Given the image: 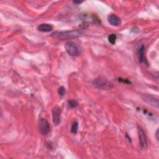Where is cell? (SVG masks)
<instances>
[{"mask_svg": "<svg viewBox=\"0 0 159 159\" xmlns=\"http://www.w3.org/2000/svg\"><path fill=\"white\" fill-rule=\"evenodd\" d=\"M108 22L113 26H119L121 24V19L115 14L109 15L108 18Z\"/></svg>", "mask_w": 159, "mask_h": 159, "instance_id": "cell-8", "label": "cell"}, {"mask_svg": "<svg viewBox=\"0 0 159 159\" xmlns=\"http://www.w3.org/2000/svg\"><path fill=\"white\" fill-rule=\"evenodd\" d=\"M68 104H69V106L71 108H75L77 107L78 105V103L76 100H69L68 101Z\"/></svg>", "mask_w": 159, "mask_h": 159, "instance_id": "cell-13", "label": "cell"}, {"mask_svg": "<svg viewBox=\"0 0 159 159\" xmlns=\"http://www.w3.org/2000/svg\"><path fill=\"white\" fill-rule=\"evenodd\" d=\"M155 136H156L157 139L158 140V139H159V137H158V129H157V131H156V134H155Z\"/></svg>", "mask_w": 159, "mask_h": 159, "instance_id": "cell-15", "label": "cell"}, {"mask_svg": "<svg viewBox=\"0 0 159 159\" xmlns=\"http://www.w3.org/2000/svg\"><path fill=\"white\" fill-rule=\"evenodd\" d=\"M53 27L50 24H41L39 25L38 29L41 32H44V33H47L52 30Z\"/></svg>", "mask_w": 159, "mask_h": 159, "instance_id": "cell-10", "label": "cell"}, {"mask_svg": "<svg viewBox=\"0 0 159 159\" xmlns=\"http://www.w3.org/2000/svg\"><path fill=\"white\" fill-rule=\"evenodd\" d=\"M84 34L83 32L80 30H72L67 31H57L54 32L52 34L51 37L60 40L71 39L74 38H78L82 36Z\"/></svg>", "mask_w": 159, "mask_h": 159, "instance_id": "cell-1", "label": "cell"}, {"mask_svg": "<svg viewBox=\"0 0 159 159\" xmlns=\"http://www.w3.org/2000/svg\"><path fill=\"white\" fill-rule=\"evenodd\" d=\"M92 83L95 87L103 90H109L113 88L114 86L111 82L101 78H97L94 79Z\"/></svg>", "mask_w": 159, "mask_h": 159, "instance_id": "cell-2", "label": "cell"}, {"mask_svg": "<svg viewBox=\"0 0 159 159\" xmlns=\"http://www.w3.org/2000/svg\"><path fill=\"white\" fill-rule=\"evenodd\" d=\"M116 39H117V36L116 34H112L111 35L109 36L108 37V41L111 44H115L116 41Z\"/></svg>", "mask_w": 159, "mask_h": 159, "instance_id": "cell-12", "label": "cell"}, {"mask_svg": "<svg viewBox=\"0 0 159 159\" xmlns=\"http://www.w3.org/2000/svg\"><path fill=\"white\" fill-rule=\"evenodd\" d=\"M58 93L60 95V96H63V95H64L66 93V89L63 86H60L58 89Z\"/></svg>", "mask_w": 159, "mask_h": 159, "instance_id": "cell-14", "label": "cell"}, {"mask_svg": "<svg viewBox=\"0 0 159 159\" xmlns=\"http://www.w3.org/2000/svg\"><path fill=\"white\" fill-rule=\"evenodd\" d=\"M67 54L73 57H77L80 54V50L77 44L73 42H67L65 45Z\"/></svg>", "mask_w": 159, "mask_h": 159, "instance_id": "cell-3", "label": "cell"}, {"mask_svg": "<svg viewBox=\"0 0 159 159\" xmlns=\"http://www.w3.org/2000/svg\"><path fill=\"white\" fill-rule=\"evenodd\" d=\"M39 129L40 133L45 136L47 135L50 131V125L48 121L44 118H41L39 121Z\"/></svg>", "mask_w": 159, "mask_h": 159, "instance_id": "cell-5", "label": "cell"}, {"mask_svg": "<svg viewBox=\"0 0 159 159\" xmlns=\"http://www.w3.org/2000/svg\"><path fill=\"white\" fill-rule=\"evenodd\" d=\"M144 52H145V46L142 44L141 45L137 50V56L138 59L140 63H145V58H144Z\"/></svg>", "mask_w": 159, "mask_h": 159, "instance_id": "cell-9", "label": "cell"}, {"mask_svg": "<svg viewBox=\"0 0 159 159\" xmlns=\"http://www.w3.org/2000/svg\"><path fill=\"white\" fill-rule=\"evenodd\" d=\"M61 109L58 106H55L52 110V119L54 125H58L60 121Z\"/></svg>", "mask_w": 159, "mask_h": 159, "instance_id": "cell-7", "label": "cell"}, {"mask_svg": "<svg viewBox=\"0 0 159 159\" xmlns=\"http://www.w3.org/2000/svg\"><path fill=\"white\" fill-rule=\"evenodd\" d=\"M142 98L144 101L149 105L150 106L155 108L156 109H158V98L156 97L153 96L152 94H144L142 96Z\"/></svg>", "mask_w": 159, "mask_h": 159, "instance_id": "cell-4", "label": "cell"}, {"mask_svg": "<svg viewBox=\"0 0 159 159\" xmlns=\"http://www.w3.org/2000/svg\"><path fill=\"white\" fill-rule=\"evenodd\" d=\"M78 124L77 121L74 122L72 125V128H71V132L73 134H77L78 132Z\"/></svg>", "mask_w": 159, "mask_h": 159, "instance_id": "cell-11", "label": "cell"}, {"mask_svg": "<svg viewBox=\"0 0 159 159\" xmlns=\"http://www.w3.org/2000/svg\"><path fill=\"white\" fill-rule=\"evenodd\" d=\"M83 3V2H74V3H75V4H80V3Z\"/></svg>", "mask_w": 159, "mask_h": 159, "instance_id": "cell-16", "label": "cell"}, {"mask_svg": "<svg viewBox=\"0 0 159 159\" xmlns=\"http://www.w3.org/2000/svg\"><path fill=\"white\" fill-rule=\"evenodd\" d=\"M138 134H139V144L141 147L143 149H145L147 146V141L145 133L143 131V129L139 127L138 128Z\"/></svg>", "mask_w": 159, "mask_h": 159, "instance_id": "cell-6", "label": "cell"}]
</instances>
